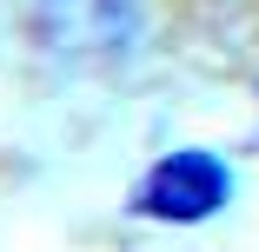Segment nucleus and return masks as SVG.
Here are the masks:
<instances>
[{"label": "nucleus", "mask_w": 259, "mask_h": 252, "mask_svg": "<svg viewBox=\"0 0 259 252\" xmlns=\"http://www.w3.org/2000/svg\"><path fill=\"white\" fill-rule=\"evenodd\" d=\"M226 192H233V173H226L213 153L186 146V153H166L160 166L133 186V206H140L146 219H173V226H186V219L220 213Z\"/></svg>", "instance_id": "obj_1"}, {"label": "nucleus", "mask_w": 259, "mask_h": 252, "mask_svg": "<svg viewBox=\"0 0 259 252\" xmlns=\"http://www.w3.org/2000/svg\"><path fill=\"white\" fill-rule=\"evenodd\" d=\"M33 27L67 60H113L133 40V0H40Z\"/></svg>", "instance_id": "obj_2"}]
</instances>
